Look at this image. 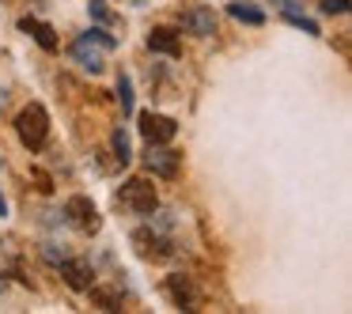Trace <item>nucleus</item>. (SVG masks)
I'll return each mask as SVG.
<instances>
[{"mask_svg": "<svg viewBox=\"0 0 352 314\" xmlns=\"http://www.w3.org/2000/svg\"><path fill=\"white\" fill-rule=\"evenodd\" d=\"M118 102H122L125 114H133V80L129 76H118Z\"/></svg>", "mask_w": 352, "mask_h": 314, "instance_id": "obj_16", "label": "nucleus"}, {"mask_svg": "<svg viewBox=\"0 0 352 314\" xmlns=\"http://www.w3.org/2000/svg\"><path fill=\"white\" fill-rule=\"evenodd\" d=\"M118 201H122L133 216H152L155 208H160V197H155L148 178H129V182L118 190Z\"/></svg>", "mask_w": 352, "mask_h": 314, "instance_id": "obj_3", "label": "nucleus"}, {"mask_svg": "<svg viewBox=\"0 0 352 314\" xmlns=\"http://www.w3.org/2000/svg\"><path fill=\"white\" fill-rule=\"evenodd\" d=\"M0 291H4V273H0Z\"/></svg>", "mask_w": 352, "mask_h": 314, "instance_id": "obj_21", "label": "nucleus"}, {"mask_svg": "<svg viewBox=\"0 0 352 314\" xmlns=\"http://www.w3.org/2000/svg\"><path fill=\"white\" fill-rule=\"evenodd\" d=\"M167 231H170L167 212H160V208H155L152 220H148V227L133 231V246H137L140 258H148V261H167V258H175V238H170Z\"/></svg>", "mask_w": 352, "mask_h": 314, "instance_id": "obj_1", "label": "nucleus"}, {"mask_svg": "<svg viewBox=\"0 0 352 314\" xmlns=\"http://www.w3.org/2000/svg\"><path fill=\"white\" fill-rule=\"evenodd\" d=\"M148 49H152V54H163V57H182V42H178V34L170 31V27H152Z\"/></svg>", "mask_w": 352, "mask_h": 314, "instance_id": "obj_10", "label": "nucleus"}, {"mask_svg": "<svg viewBox=\"0 0 352 314\" xmlns=\"http://www.w3.org/2000/svg\"><path fill=\"white\" fill-rule=\"evenodd\" d=\"M57 269H61V276L69 280V288H76V291H87V288H91V280H95V273H91V265H87V261L65 258Z\"/></svg>", "mask_w": 352, "mask_h": 314, "instance_id": "obj_11", "label": "nucleus"}, {"mask_svg": "<svg viewBox=\"0 0 352 314\" xmlns=\"http://www.w3.org/2000/svg\"><path fill=\"white\" fill-rule=\"evenodd\" d=\"M182 27L190 34H197V38H212L216 34V12L212 8H190V12H182Z\"/></svg>", "mask_w": 352, "mask_h": 314, "instance_id": "obj_9", "label": "nucleus"}, {"mask_svg": "<svg viewBox=\"0 0 352 314\" xmlns=\"http://www.w3.org/2000/svg\"><path fill=\"white\" fill-rule=\"evenodd\" d=\"M228 16L239 19V23H250V27H261V23H265V12L254 8V4H246V0H235V4H228Z\"/></svg>", "mask_w": 352, "mask_h": 314, "instance_id": "obj_13", "label": "nucleus"}, {"mask_svg": "<svg viewBox=\"0 0 352 314\" xmlns=\"http://www.w3.org/2000/svg\"><path fill=\"white\" fill-rule=\"evenodd\" d=\"M16 137L23 140L27 152H42V148H46V137H50V114H46V106L31 102V106L16 117Z\"/></svg>", "mask_w": 352, "mask_h": 314, "instance_id": "obj_2", "label": "nucleus"}, {"mask_svg": "<svg viewBox=\"0 0 352 314\" xmlns=\"http://www.w3.org/2000/svg\"><path fill=\"white\" fill-rule=\"evenodd\" d=\"M91 16L99 19V23H107V19H110V16H107V4H102V0H91Z\"/></svg>", "mask_w": 352, "mask_h": 314, "instance_id": "obj_19", "label": "nucleus"}, {"mask_svg": "<svg viewBox=\"0 0 352 314\" xmlns=\"http://www.w3.org/2000/svg\"><path fill=\"white\" fill-rule=\"evenodd\" d=\"M19 27H23L27 34H34V42H38V46L46 49V54H57V38H54V27H50V23H38V19L27 16Z\"/></svg>", "mask_w": 352, "mask_h": 314, "instance_id": "obj_12", "label": "nucleus"}, {"mask_svg": "<svg viewBox=\"0 0 352 314\" xmlns=\"http://www.w3.org/2000/svg\"><path fill=\"white\" fill-rule=\"evenodd\" d=\"M102 54H107V46H102V42H95L87 31L72 42V61H76L84 72H91V76H99V72H102Z\"/></svg>", "mask_w": 352, "mask_h": 314, "instance_id": "obj_6", "label": "nucleus"}, {"mask_svg": "<svg viewBox=\"0 0 352 314\" xmlns=\"http://www.w3.org/2000/svg\"><path fill=\"white\" fill-rule=\"evenodd\" d=\"M110 144H114V159L125 167V163L133 159V148H129V137H125V129H118L114 137H110Z\"/></svg>", "mask_w": 352, "mask_h": 314, "instance_id": "obj_15", "label": "nucleus"}, {"mask_svg": "<svg viewBox=\"0 0 352 314\" xmlns=\"http://www.w3.org/2000/svg\"><path fill=\"white\" fill-rule=\"evenodd\" d=\"M273 8L280 12L284 19H292V16H303V8H299L296 0H273Z\"/></svg>", "mask_w": 352, "mask_h": 314, "instance_id": "obj_17", "label": "nucleus"}, {"mask_svg": "<svg viewBox=\"0 0 352 314\" xmlns=\"http://www.w3.org/2000/svg\"><path fill=\"white\" fill-rule=\"evenodd\" d=\"M167 295L178 311H197V291H193L190 276H182V273L167 276Z\"/></svg>", "mask_w": 352, "mask_h": 314, "instance_id": "obj_8", "label": "nucleus"}, {"mask_svg": "<svg viewBox=\"0 0 352 314\" xmlns=\"http://www.w3.org/2000/svg\"><path fill=\"white\" fill-rule=\"evenodd\" d=\"M91 291V303L95 306H102V311H122V295H118V291H107V288H87Z\"/></svg>", "mask_w": 352, "mask_h": 314, "instance_id": "obj_14", "label": "nucleus"}, {"mask_svg": "<svg viewBox=\"0 0 352 314\" xmlns=\"http://www.w3.org/2000/svg\"><path fill=\"white\" fill-rule=\"evenodd\" d=\"M4 216H8V201L0 197V220H4Z\"/></svg>", "mask_w": 352, "mask_h": 314, "instance_id": "obj_20", "label": "nucleus"}, {"mask_svg": "<svg viewBox=\"0 0 352 314\" xmlns=\"http://www.w3.org/2000/svg\"><path fill=\"white\" fill-rule=\"evenodd\" d=\"M349 0H322V16H344Z\"/></svg>", "mask_w": 352, "mask_h": 314, "instance_id": "obj_18", "label": "nucleus"}, {"mask_svg": "<svg viewBox=\"0 0 352 314\" xmlns=\"http://www.w3.org/2000/svg\"><path fill=\"white\" fill-rule=\"evenodd\" d=\"M140 137L148 144H170L178 137V122L167 114H140Z\"/></svg>", "mask_w": 352, "mask_h": 314, "instance_id": "obj_7", "label": "nucleus"}, {"mask_svg": "<svg viewBox=\"0 0 352 314\" xmlns=\"http://www.w3.org/2000/svg\"><path fill=\"white\" fill-rule=\"evenodd\" d=\"M144 167L152 170L155 178H167V182H175L178 170H182V155H178L170 144H148Z\"/></svg>", "mask_w": 352, "mask_h": 314, "instance_id": "obj_4", "label": "nucleus"}, {"mask_svg": "<svg viewBox=\"0 0 352 314\" xmlns=\"http://www.w3.org/2000/svg\"><path fill=\"white\" fill-rule=\"evenodd\" d=\"M65 220H69L76 231H84V235H95L99 223H102L99 220V208H95L87 197H69V201H65Z\"/></svg>", "mask_w": 352, "mask_h": 314, "instance_id": "obj_5", "label": "nucleus"}]
</instances>
